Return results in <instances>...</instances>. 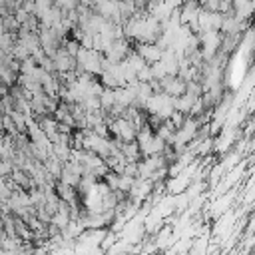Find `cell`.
<instances>
[{"label":"cell","mask_w":255,"mask_h":255,"mask_svg":"<svg viewBox=\"0 0 255 255\" xmlns=\"http://www.w3.org/2000/svg\"><path fill=\"white\" fill-rule=\"evenodd\" d=\"M135 52L145 60V64H153L161 58L163 48L157 42H139V46L135 48Z\"/></svg>","instance_id":"cell-1"}]
</instances>
